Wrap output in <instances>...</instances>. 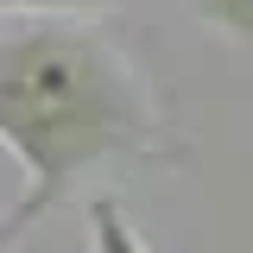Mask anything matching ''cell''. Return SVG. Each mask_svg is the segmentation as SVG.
Wrapping results in <instances>:
<instances>
[{
	"label": "cell",
	"mask_w": 253,
	"mask_h": 253,
	"mask_svg": "<svg viewBox=\"0 0 253 253\" xmlns=\"http://www.w3.org/2000/svg\"><path fill=\"white\" fill-rule=\"evenodd\" d=\"M0 146L26 171L19 203L0 221V247L26 241L32 221L108 158H190L146 70L76 13H26L0 32Z\"/></svg>",
	"instance_id": "obj_1"
},
{
	"label": "cell",
	"mask_w": 253,
	"mask_h": 253,
	"mask_svg": "<svg viewBox=\"0 0 253 253\" xmlns=\"http://www.w3.org/2000/svg\"><path fill=\"white\" fill-rule=\"evenodd\" d=\"M89 253H146L114 196H89Z\"/></svg>",
	"instance_id": "obj_2"
},
{
	"label": "cell",
	"mask_w": 253,
	"mask_h": 253,
	"mask_svg": "<svg viewBox=\"0 0 253 253\" xmlns=\"http://www.w3.org/2000/svg\"><path fill=\"white\" fill-rule=\"evenodd\" d=\"M190 13L203 26H215L234 44H253V0H190Z\"/></svg>",
	"instance_id": "obj_3"
},
{
	"label": "cell",
	"mask_w": 253,
	"mask_h": 253,
	"mask_svg": "<svg viewBox=\"0 0 253 253\" xmlns=\"http://www.w3.org/2000/svg\"><path fill=\"white\" fill-rule=\"evenodd\" d=\"M121 0H0V13H101Z\"/></svg>",
	"instance_id": "obj_4"
}]
</instances>
